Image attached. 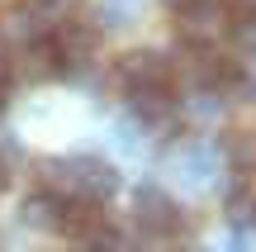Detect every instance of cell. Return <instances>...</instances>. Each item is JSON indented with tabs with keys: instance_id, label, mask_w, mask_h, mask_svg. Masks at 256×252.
I'll return each mask as SVG.
<instances>
[{
	"instance_id": "1",
	"label": "cell",
	"mask_w": 256,
	"mask_h": 252,
	"mask_svg": "<svg viewBox=\"0 0 256 252\" xmlns=\"http://www.w3.org/2000/svg\"><path fill=\"white\" fill-rule=\"evenodd\" d=\"M232 24V10L223 0H185L180 5V38H190L194 48H209L214 38H223Z\"/></svg>"
},
{
	"instance_id": "2",
	"label": "cell",
	"mask_w": 256,
	"mask_h": 252,
	"mask_svg": "<svg viewBox=\"0 0 256 252\" xmlns=\"http://www.w3.org/2000/svg\"><path fill=\"white\" fill-rule=\"evenodd\" d=\"M133 214H138V224H142L147 233H171V228L180 224V205H176L166 190H156V186H138L133 190Z\"/></svg>"
},
{
	"instance_id": "3",
	"label": "cell",
	"mask_w": 256,
	"mask_h": 252,
	"mask_svg": "<svg viewBox=\"0 0 256 252\" xmlns=\"http://www.w3.org/2000/svg\"><path fill=\"white\" fill-rule=\"evenodd\" d=\"M52 48H57V57H62V67H81V62H95L100 34H95V24H86V19H62L57 34H52Z\"/></svg>"
},
{
	"instance_id": "4",
	"label": "cell",
	"mask_w": 256,
	"mask_h": 252,
	"mask_svg": "<svg viewBox=\"0 0 256 252\" xmlns=\"http://www.w3.org/2000/svg\"><path fill=\"white\" fill-rule=\"evenodd\" d=\"M119 76L128 86H166L171 81V62H166L162 53H152V48H133V53L119 57Z\"/></svg>"
},
{
	"instance_id": "5",
	"label": "cell",
	"mask_w": 256,
	"mask_h": 252,
	"mask_svg": "<svg viewBox=\"0 0 256 252\" xmlns=\"http://www.w3.org/2000/svg\"><path fill=\"white\" fill-rule=\"evenodd\" d=\"M57 72H62V57H57L52 38H34L28 48H19V62H14V76H19V81L43 86V81H52Z\"/></svg>"
},
{
	"instance_id": "6",
	"label": "cell",
	"mask_w": 256,
	"mask_h": 252,
	"mask_svg": "<svg viewBox=\"0 0 256 252\" xmlns=\"http://www.w3.org/2000/svg\"><path fill=\"white\" fill-rule=\"evenodd\" d=\"M214 162H218V152H214L209 143H190L185 152H176V167H180L185 186H204V181L214 176Z\"/></svg>"
},
{
	"instance_id": "7",
	"label": "cell",
	"mask_w": 256,
	"mask_h": 252,
	"mask_svg": "<svg viewBox=\"0 0 256 252\" xmlns=\"http://www.w3.org/2000/svg\"><path fill=\"white\" fill-rule=\"evenodd\" d=\"M19 219H24L28 228H57V224H62V195H57V190H38V195H28L24 209H19Z\"/></svg>"
},
{
	"instance_id": "8",
	"label": "cell",
	"mask_w": 256,
	"mask_h": 252,
	"mask_svg": "<svg viewBox=\"0 0 256 252\" xmlns=\"http://www.w3.org/2000/svg\"><path fill=\"white\" fill-rule=\"evenodd\" d=\"M62 233H76V238H90L95 228H100V205L95 200H62Z\"/></svg>"
},
{
	"instance_id": "9",
	"label": "cell",
	"mask_w": 256,
	"mask_h": 252,
	"mask_svg": "<svg viewBox=\"0 0 256 252\" xmlns=\"http://www.w3.org/2000/svg\"><path fill=\"white\" fill-rule=\"evenodd\" d=\"M223 157H228L238 171H252L256 167V133H247V129L228 133V138H223Z\"/></svg>"
},
{
	"instance_id": "10",
	"label": "cell",
	"mask_w": 256,
	"mask_h": 252,
	"mask_svg": "<svg viewBox=\"0 0 256 252\" xmlns=\"http://www.w3.org/2000/svg\"><path fill=\"white\" fill-rule=\"evenodd\" d=\"M133 15H138V0H100V19H104V29H124Z\"/></svg>"
},
{
	"instance_id": "11",
	"label": "cell",
	"mask_w": 256,
	"mask_h": 252,
	"mask_svg": "<svg viewBox=\"0 0 256 252\" xmlns=\"http://www.w3.org/2000/svg\"><path fill=\"white\" fill-rule=\"evenodd\" d=\"M90 252H133L119 228H95L90 233Z\"/></svg>"
},
{
	"instance_id": "12",
	"label": "cell",
	"mask_w": 256,
	"mask_h": 252,
	"mask_svg": "<svg viewBox=\"0 0 256 252\" xmlns=\"http://www.w3.org/2000/svg\"><path fill=\"white\" fill-rule=\"evenodd\" d=\"M228 219H232L238 228H242V224H256V200H252V195H232V200H228Z\"/></svg>"
},
{
	"instance_id": "13",
	"label": "cell",
	"mask_w": 256,
	"mask_h": 252,
	"mask_svg": "<svg viewBox=\"0 0 256 252\" xmlns=\"http://www.w3.org/2000/svg\"><path fill=\"white\" fill-rule=\"evenodd\" d=\"M232 15H256V0H232Z\"/></svg>"
},
{
	"instance_id": "14",
	"label": "cell",
	"mask_w": 256,
	"mask_h": 252,
	"mask_svg": "<svg viewBox=\"0 0 256 252\" xmlns=\"http://www.w3.org/2000/svg\"><path fill=\"white\" fill-rule=\"evenodd\" d=\"M5 105H10V100H5V91H0V114H5Z\"/></svg>"
},
{
	"instance_id": "15",
	"label": "cell",
	"mask_w": 256,
	"mask_h": 252,
	"mask_svg": "<svg viewBox=\"0 0 256 252\" xmlns=\"http://www.w3.org/2000/svg\"><path fill=\"white\" fill-rule=\"evenodd\" d=\"M166 5H176V10H180V5H185V0H166Z\"/></svg>"
},
{
	"instance_id": "16",
	"label": "cell",
	"mask_w": 256,
	"mask_h": 252,
	"mask_svg": "<svg viewBox=\"0 0 256 252\" xmlns=\"http://www.w3.org/2000/svg\"><path fill=\"white\" fill-rule=\"evenodd\" d=\"M0 190H5V171H0Z\"/></svg>"
}]
</instances>
